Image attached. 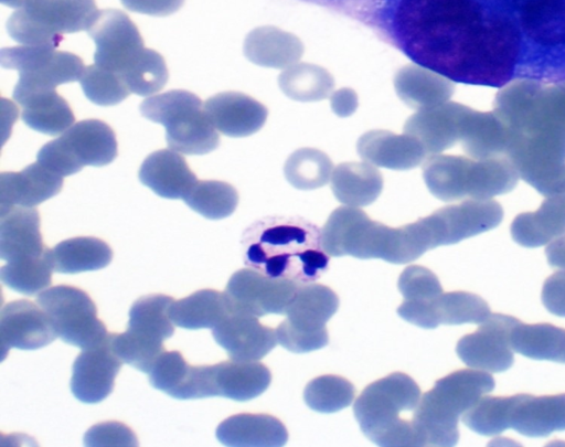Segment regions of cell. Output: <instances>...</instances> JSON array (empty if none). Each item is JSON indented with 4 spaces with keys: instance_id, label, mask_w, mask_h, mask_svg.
Returning <instances> with one entry per match:
<instances>
[{
    "instance_id": "obj_1",
    "label": "cell",
    "mask_w": 565,
    "mask_h": 447,
    "mask_svg": "<svg viewBox=\"0 0 565 447\" xmlns=\"http://www.w3.org/2000/svg\"><path fill=\"white\" fill-rule=\"evenodd\" d=\"M244 263L258 272L298 284L313 283L324 274L329 255L321 230L294 216H268L253 223L242 236Z\"/></svg>"
},
{
    "instance_id": "obj_2",
    "label": "cell",
    "mask_w": 565,
    "mask_h": 447,
    "mask_svg": "<svg viewBox=\"0 0 565 447\" xmlns=\"http://www.w3.org/2000/svg\"><path fill=\"white\" fill-rule=\"evenodd\" d=\"M494 385L490 374L477 369L458 370L438 380L420 397L412 417L417 446L456 445L459 417Z\"/></svg>"
},
{
    "instance_id": "obj_3",
    "label": "cell",
    "mask_w": 565,
    "mask_h": 447,
    "mask_svg": "<svg viewBox=\"0 0 565 447\" xmlns=\"http://www.w3.org/2000/svg\"><path fill=\"white\" fill-rule=\"evenodd\" d=\"M420 389L407 374L392 373L369 384L356 398L353 413L363 434L379 446H417L412 419L401 413L415 411Z\"/></svg>"
},
{
    "instance_id": "obj_4",
    "label": "cell",
    "mask_w": 565,
    "mask_h": 447,
    "mask_svg": "<svg viewBox=\"0 0 565 447\" xmlns=\"http://www.w3.org/2000/svg\"><path fill=\"white\" fill-rule=\"evenodd\" d=\"M139 109L143 117L166 127V140L172 150L205 155L220 145L202 100L191 92L174 89L146 98Z\"/></svg>"
},
{
    "instance_id": "obj_5",
    "label": "cell",
    "mask_w": 565,
    "mask_h": 447,
    "mask_svg": "<svg viewBox=\"0 0 565 447\" xmlns=\"http://www.w3.org/2000/svg\"><path fill=\"white\" fill-rule=\"evenodd\" d=\"M98 12L95 0H30L10 15L7 30L23 45L56 47L63 34L87 31Z\"/></svg>"
},
{
    "instance_id": "obj_6",
    "label": "cell",
    "mask_w": 565,
    "mask_h": 447,
    "mask_svg": "<svg viewBox=\"0 0 565 447\" xmlns=\"http://www.w3.org/2000/svg\"><path fill=\"white\" fill-rule=\"evenodd\" d=\"M173 298L152 294L137 299L129 310L127 330L110 333L111 345L124 363L149 373L166 351L163 341L174 333L170 318Z\"/></svg>"
},
{
    "instance_id": "obj_7",
    "label": "cell",
    "mask_w": 565,
    "mask_h": 447,
    "mask_svg": "<svg viewBox=\"0 0 565 447\" xmlns=\"http://www.w3.org/2000/svg\"><path fill=\"white\" fill-rule=\"evenodd\" d=\"M321 241L329 256L398 263V227L371 220L360 207L335 209L321 228Z\"/></svg>"
},
{
    "instance_id": "obj_8",
    "label": "cell",
    "mask_w": 565,
    "mask_h": 447,
    "mask_svg": "<svg viewBox=\"0 0 565 447\" xmlns=\"http://www.w3.org/2000/svg\"><path fill=\"white\" fill-rule=\"evenodd\" d=\"M339 307V297L328 286L300 284L289 302L286 319L277 327V342L295 353H306L326 347L328 320Z\"/></svg>"
},
{
    "instance_id": "obj_9",
    "label": "cell",
    "mask_w": 565,
    "mask_h": 447,
    "mask_svg": "<svg viewBox=\"0 0 565 447\" xmlns=\"http://www.w3.org/2000/svg\"><path fill=\"white\" fill-rule=\"evenodd\" d=\"M0 64L19 72V82L12 95L19 104L31 95L79 81L85 68L83 60L77 55L46 45L3 47Z\"/></svg>"
},
{
    "instance_id": "obj_10",
    "label": "cell",
    "mask_w": 565,
    "mask_h": 447,
    "mask_svg": "<svg viewBox=\"0 0 565 447\" xmlns=\"http://www.w3.org/2000/svg\"><path fill=\"white\" fill-rule=\"evenodd\" d=\"M116 157L114 130L102 120L85 119L45 143L38 153V161L54 173L66 177L81 171L84 166L109 164Z\"/></svg>"
},
{
    "instance_id": "obj_11",
    "label": "cell",
    "mask_w": 565,
    "mask_h": 447,
    "mask_svg": "<svg viewBox=\"0 0 565 447\" xmlns=\"http://www.w3.org/2000/svg\"><path fill=\"white\" fill-rule=\"evenodd\" d=\"M54 329L64 342L87 349L102 342L108 334L97 317L92 298L82 289L58 285L43 290L36 298Z\"/></svg>"
},
{
    "instance_id": "obj_12",
    "label": "cell",
    "mask_w": 565,
    "mask_h": 447,
    "mask_svg": "<svg viewBox=\"0 0 565 447\" xmlns=\"http://www.w3.org/2000/svg\"><path fill=\"white\" fill-rule=\"evenodd\" d=\"M299 285L249 267L235 272L224 292L234 310L257 317L268 313L285 315Z\"/></svg>"
},
{
    "instance_id": "obj_13",
    "label": "cell",
    "mask_w": 565,
    "mask_h": 447,
    "mask_svg": "<svg viewBox=\"0 0 565 447\" xmlns=\"http://www.w3.org/2000/svg\"><path fill=\"white\" fill-rule=\"evenodd\" d=\"M519 322L508 315H490L475 332L458 341L457 355L473 369L495 373L507 371L514 361L511 334Z\"/></svg>"
},
{
    "instance_id": "obj_14",
    "label": "cell",
    "mask_w": 565,
    "mask_h": 447,
    "mask_svg": "<svg viewBox=\"0 0 565 447\" xmlns=\"http://www.w3.org/2000/svg\"><path fill=\"white\" fill-rule=\"evenodd\" d=\"M87 33L96 45L95 64L119 75L143 49L138 28L118 9L100 10Z\"/></svg>"
},
{
    "instance_id": "obj_15",
    "label": "cell",
    "mask_w": 565,
    "mask_h": 447,
    "mask_svg": "<svg viewBox=\"0 0 565 447\" xmlns=\"http://www.w3.org/2000/svg\"><path fill=\"white\" fill-rule=\"evenodd\" d=\"M397 313L424 329L439 324L482 323L491 315L486 300L467 291H443L430 300H404Z\"/></svg>"
},
{
    "instance_id": "obj_16",
    "label": "cell",
    "mask_w": 565,
    "mask_h": 447,
    "mask_svg": "<svg viewBox=\"0 0 565 447\" xmlns=\"http://www.w3.org/2000/svg\"><path fill=\"white\" fill-rule=\"evenodd\" d=\"M121 365L108 333L102 342L83 349L75 359L70 383L73 395L87 404L102 402L113 392Z\"/></svg>"
},
{
    "instance_id": "obj_17",
    "label": "cell",
    "mask_w": 565,
    "mask_h": 447,
    "mask_svg": "<svg viewBox=\"0 0 565 447\" xmlns=\"http://www.w3.org/2000/svg\"><path fill=\"white\" fill-rule=\"evenodd\" d=\"M216 343L232 360L257 361L277 343L276 331L262 324L257 316L232 310L212 329Z\"/></svg>"
},
{
    "instance_id": "obj_18",
    "label": "cell",
    "mask_w": 565,
    "mask_h": 447,
    "mask_svg": "<svg viewBox=\"0 0 565 447\" xmlns=\"http://www.w3.org/2000/svg\"><path fill=\"white\" fill-rule=\"evenodd\" d=\"M57 333L46 312L30 300H13L0 313L1 351L35 350L54 341Z\"/></svg>"
},
{
    "instance_id": "obj_19",
    "label": "cell",
    "mask_w": 565,
    "mask_h": 447,
    "mask_svg": "<svg viewBox=\"0 0 565 447\" xmlns=\"http://www.w3.org/2000/svg\"><path fill=\"white\" fill-rule=\"evenodd\" d=\"M422 220L433 249L490 230L499 223L500 213L490 205L463 203L439 209Z\"/></svg>"
},
{
    "instance_id": "obj_20",
    "label": "cell",
    "mask_w": 565,
    "mask_h": 447,
    "mask_svg": "<svg viewBox=\"0 0 565 447\" xmlns=\"http://www.w3.org/2000/svg\"><path fill=\"white\" fill-rule=\"evenodd\" d=\"M507 426L529 437H543L565 430V393L509 396Z\"/></svg>"
},
{
    "instance_id": "obj_21",
    "label": "cell",
    "mask_w": 565,
    "mask_h": 447,
    "mask_svg": "<svg viewBox=\"0 0 565 447\" xmlns=\"http://www.w3.org/2000/svg\"><path fill=\"white\" fill-rule=\"evenodd\" d=\"M204 109L216 130L230 137L257 132L268 116L262 103L239 92L218 93L204 103Z\"/></svg>"
},
{
    "instance_id": "obj_22",
    "label": "cell",
    "mask_w": 565,
    "mask_h": 447,
    "mask_svg": "<svg viewBox=\"0 0 565 447\" xmlns=\"http://www.w3.org/2000/svg\"><path fill=\"white\" fill-rule=\"evenodd\" d=\"M362 160L391 170H409L424 162L427 155L423 145L412 135L374 129L363 134L356 142Z\"/></svg>"
},
{
    "instance_id": "obj_23",
    "label": "cell",
    "mask_w": 565,
    "mask_h": 447,
    "mask_svg": "<svg viewBox=\"0 0 565 447\" xmlns=\"http://www.w3.org/2000/svg\"><path fill=\"white\" fill-rule=\"evenodd\" d=\"M63 187V177L39 161L19 172L0 174V214L13 206L33 207L56 195Z\"/></svg>"
},
{
    "instance_id": "obj_24",
    "label": "cell",
    "mask_w": 565,
    "mask_h": 447,
    "mask_svg": "<svg viewBox=\"0 0 565 447\" xmlns=\"http://www.w3.org/2000/svg\"><path fill=\"white\" fill-rule=\"evenodd\" d=\"M0 257L20 262L45 255L49 248L42 241L40 215L36 209L13 206L0 214Z\"/></svg>"
},
{
    "instance_id": "obj_25",
    "label": "cell",
    "mask_w": 565,
    "mask_h": 447,
    "mask_svg": "<svg viewBox=\"0 0 565 447\" xmlns=\"http://www.w3.org/2000/svg\"><path fill=\"white\" fill-rule=\"evenodd\" d=\"M138 177L143 185L166 199H183L198 181L185 159L168 149L150 153L140 166Z\"/></svg>"
},
{
    "instance_id": "obj_26",
    "label": "cell",
    "mask_w": 565,
    "mask_h": 447,
    "mask_svg": "<svg viewBox=\"0 0 565 447\" xmlns=\"http://www.w3.org/2000/svg\"><path fill=\"white\" fill-rule=\"evenodd\" d=\"M213 396L234 401L257 397L269 386V369L256 361L230 360L210 365Z\"/></svg>"
},
{
    "instance_id": "obj_27",
    "label": "cell",
    "mask_w": 565,
    "mask_h": 447,
    "mask_svg": "<svg viewBox=\"0 0 565 447\" xmlns=\"http://www.w3.org/2000/svg\"><path fill=\"white\" fill-rule=\"evenodd\" d=\"M216 437L225 446L278 447L288 440L284 424L267 414H237L224 419L216 428Z\"/></svg>"
},
{
    "instance_id": "obj_28",
    "label": "cell",
    "mask_w": 565,
    "mask_h": 447,
    "mask_svg": "<svg viewBox=\"0 0 565 447\" xmlns=\"http://www.w3.org/2000/svg\"><path fill=\"white\" fill-rule=\"evenodd\" d=\"M243 51L256 65L285 70L299 62L303 44L295 34L267 25L256 28L246 35Z\"/></svg>"
},
{
    "instance_id": "obj_29",
    "label": "cell",
    "mask_w": 565,
    "mask_h": 447,
    "mask_svg": "<svg viewBox=\"0 0 565 447\" xmlns=\"http://www.w3.org/2000/svg\"><path fill=\"white\" fill-rule=\"evenodd\" d=\"M331 190L344 205L362 207L373 203L383 190L377 167L366 161L342 162L333 168Z\"/></svg>"
},
{
    "instance_id": "obj_30",
    "label": "cell",
    "mask_w": 565,
    "mask_h": 447,
    "mask_svg": "<svg viewBox=\"0 0 565 447\" xmlns=\"http://www.w3.org/2000/svg\"><path fill=\"white\" fill-rule=\"evenodd\" d=\"M149 383L178 400L203 398L202 365H191L179 351H164L154 362Z\"/></svg>"
},
{
    "instance_id": "obj_31",
    "label": "cell",
    "mask_w": 565,
    "mask_h": 447,
    "mask_svg": "<svg viewBox=\"0 0 565 447\" xmlns=\"http://www.w3.org/2000/svg\"><path fill=\"white\" fill-rule=\"evenodd\" d=\"M394 88L408 107L424 109L440 105L451 92L450 79L420 64H407L394 76Z\"/></svg>"
},
{
    "instance_id": "obj_32",
    "label": "cell",
    "mask_w": 565,
    "mask_h": 447,
    "mask_svg": "<svg viewBox=\"0 0 565 447\" xmlns=\"http://www.w3.org/2000/svg\"><path fill=\"white\" fill-rule=\"evenodd\" d=\"M231 310L232 306L225 292L202 289L180 300H173L170 318L177 327L183 329H213Z\"/></svg>"
},
{
    "instance_id": "obj_33",
    "label": "cell",
    "mask_w": 565,
    "mask_h": 447,
    "mask_svg": "<svg viewBox=\"0 0 565 447\" xmlns=\"http://www.w3.org/2000/svg\"><path fill=\"white\" fill-rule=\"evenodd\" d=\"M53 272L76 274L105 268L113 259L109 245L97 237H73L50 249Z\"/></svg>"
},
{
    "instance_id": "obj_34",
    "label": "cell",
    "mask_w": 565,
    "mask_h": 447,
    "mask_svg": "<svg viewBox=\"0 0 565 447\" xmlns=\"http://www.w3.org/2000/svg\"><path fill=\"white\" fill-rule=\"evenodd\" d=\"M20 105L22 120L39 132L56 136L74 125L71 106L55 89L31 95Z\"/></svg>"
},
{
    "instance_id": "obj_35",
    "label": "cell",
    "mask_w": 565,
    "mask_h": 447,
    "mask_svg": "<svg viewBox=\"0 0 565 447\" xmlns=\"http://www.w3.org/2000/svg\"><path fill=\"white\" fill-rule=\"evenodd\" d=\"M511 345L530 359L565 363V329L551 323L519 322L512 331Z\"/></svg>"
},
{
    "instance_id": "obj_36",
    "label": "cell",
    "mask_w": 565,
    "mask_h": 447,
    "mask_svg": "<svg viewBox=\"0 0 565 447\" xmlns=\"http://www.w3.org/2000/svg\"><path fill=\"white\" fill-rule=\"evenodd\" d=\"M281 92L297 102H319L330 97L333 76L322 66L298 62L282 70L278 76Z\"/></svg>"
},
{
    "instance_id": "obj_37",
    "label": "cell",
    "mask_w": 565,
    "mask_h": 447,
    "mask_svg": "<svg viewBox=\"0 0 565 447\" xmlns=\"http://www.w3.org/2000/svg\"><path fill=\"white\" fill-rule=\"evenodd\" d=\"M456 111L450 105H437L417 110L408 117L404 132L415 137L427 153L446 148L452 139Z\"/></svg>"
},
{
    "instance_id": "obj_38",
    "label": "cell",
    "mask_w": 565,
    "mask_h": 447,
    "mask_svg": "<svg viewBox=\"0 0 565 447\" xmlns=\"http://www.w3.org/2000/svg\"><path fill=\"white\" fill-rule=\"evenodd\" d=\"M327 153L316 148H300L285 161L286 180L296 189L315 190L326 185L333 171Z\"/></svg>"
},
{
    "instance_id": "obj_39",
    "label": "cell",
    "mask_w": 565,
    "mask_h": 447,
    "mask_svg": "<svg viewBox=\"0 0 565 447\" xmlns=\"http://www.w3.org/2000/svg\"><path fill=\"white\" fill-rule=\"evenodd\" d=\"M189 207L209 220L230 216L238 204L236 189L227 182L198 180L183 196Z\"/></svg>"
},
{
    "instance_id": "obj_40",
    "label": "cell",
    "mask_w": 565,
    "mask_h": 447,
    "mask_svg": "<svg viewBox=\"0 0 565 447\" xmlns=\"http://www.w3.org/2000/svg\"><path fill=\"white\" fill-rule=\"evenodd\" d=\"M50 248L41 257L7 262L0 269L1 281L9 288L28 296L43 291L52 281Z\"/></svg>"
},
{
    "instance_id": "obj_41",
    "label": "cell",
    "mask_w": 565,
    "mask_h": 447,
    "mask_svg": "<svg viewBox=\"0 0 565 447\" xmlns=\"http://www.w3.org/2000/svg\"><path fill=\"white\" fill-rule=\"evenodd\" d=\"M120 76L131 93L150 96L164 87L169 73L162 55L143 47Z\"/></svg>"
},
{
    "instance_id": "obj_42",
    "label": "cell",
    "mask_w": 565,
    "mask_h": 447,
    "mask_svg": "<svg viewBox=\"0 0 565 447\" xmlns=\"http://www.w3.org/2000/svg\"><path fill=\"white\" fill-rule=\"evenodd\" d=\"M355 390L347 379L326 374L311 380L305 387L303 400L313 411L334 413L348 407L354 400Z\"/></svg>"
},
{
    "instance_id": "obj_43",
    "label": "cell",
    "mask_w": 565,
    "mask_h": 447,
    "mask_svg": "<svg viewBox=\"0 0 565 447\" xmlns=\"http://www.w3.org/2000/svg\"><path fill=\"white\" fill-rule=\"evenodd\" d=\"M513 240L525 247H537L565 233V211L547 209L539 215H522L512 225Z\"/></svg>"
},
{
    "instance_id": "obj_44",
    "label": "cell",
    "mask_w": 565,
    "mask_h": 447,
    "mask_svg": "<svg viewBox=\"0 0 565 447\" xmlns=\"http://www.w3.org/2000/svg\"><path fill=\"white\" fill-rule=\"evenodd\" d=\"M85 96L99 106H113L131 93L122 77L97 64L86 66L79 77Z\"/></svg>"
},
{
    "instance_id": "obj_45",
    "label": "cell",
    "mask_w": 565,
    "mask_h": 447,
    "mask_svg": "<svg viewBox=\"0 0 565 447\" xmlns=\"http://www.w3.org/2000/svg\"><path fill=\"white\" fill-rule=\"evenodd\" d=\"M397 286L405 300H430L443 292L437 276L418 265L407 266L399 275Z\"/></svg>"
},
{
    "instance_id": "obj_46",
    "label": "cell",
    "mask_w": 565,
    "mask_h": 447,
    "mask_svg": "<svg viewBox=\"0 0 565 447\" xmlns=\"http://www.w3.org/2000/svg\"><path fill=\"white\" fill-rule=\"evenodd\" d=\"M86 446H137L134 432L118 422H107L90 427L85 436Z\"/></svg>"
},
{
    "instance_id": "obj_47",
    "label": "cell",
    "mask_w": 565,
    "mask_h": 447,
    "mask_svg": "<svg viewBox=\"0 0 565 447\" xmlns=\"http://www.w3.org/2000/svg\"><path fill=\"white\" fill-rule=\"evenodd\" d=\"M541 298L551 313L565 317V270L556 272L546 278Z\"/></svg>"
},
{
    "instance_id": "obj_48",
    "label": "cell",
    "mask_w": 565,
    "mask_h": 447,
    "mask_svg": "<svg viewBox=\"0 0 565 447\" xmlns=\"http://www.w3.org/2000/svg\"><path fill=\"white\" fill-rule=\"evenodd\" d=\"M130 11L153 17H166L177 12L184 0H120Z\"/></svg>"
},
{
    "instance_id": "obj_49",
    "label": "cell",
    "mask_w": 565,
    "mask_h": 447,
    "mask_svg": "<svg viewBox=\"0 0 565 447\" xmlns=\"http://www.w3.org/2000/svg\"><path fill=\"white\" fill-rule=\"evenodd\" d=\"M329 98L332 111L339 117L353 115L359 106L358 94L349 87L333 91Z\"/></svg>"
},
{
    "instance_id": "obj_50",
    "label": "cell",
    "mask_w": 565,
    "mask_h": 447,
    "mask_svg": "<svg viewBox=\"0 0 565 447\" xmlns=\"http://www.w3.org/2000/svg\"><path fill=\"white\" fill-rule=\"evenodd\" d=\"M548 264L565 270V236L557 238L545 247Z\"/></svg>"
},
{
    "instance_id": "obj_51",
    "label": "cell",
    "mask_w": 565,
    "mask_h": 447,
    "mask_svg": "<svg viewBox=\"0 0 565 447\" xmlns=\"http://www.w3.org/2000/svg\"><path fill=\"white\" fill-rule=\"evenodd\" d=\"M1 3L13 8V9H20L24 7L30 0H0Z\"/></svg>"
}]
</instances>
